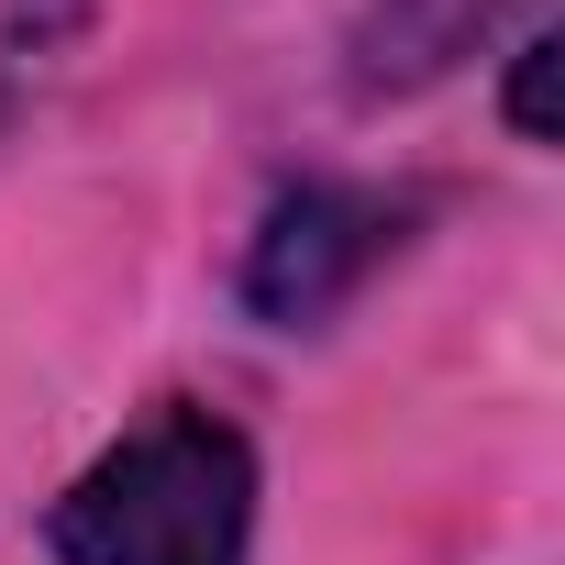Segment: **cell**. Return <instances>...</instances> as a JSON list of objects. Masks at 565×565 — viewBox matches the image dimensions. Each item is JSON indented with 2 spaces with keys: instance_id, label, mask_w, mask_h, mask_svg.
I'll list each match as a JSON object with an SVG mask.
<instances>
[{
  "instance_id": "cell-1",
  "label": "cell",
  "mask_w": 565,
  "mask_h": 565,
  "mask_svg": "<svg viewBox=\"0 0 565 565\" xmlns=\"http://www.w3.org/2000/svg\"><path fill=\"white\" fill-rule=\"evenodd\" d=\"M255 532V455L211 411H156L134 422L67 499H56V554L67 565H244Z\"/></svg>"
},
{
  "instance_id": "cell-2",
  "label": "cell",
  "mask_w": 565,
  "mask_h": 565,
  "mask_svg": "<svg viewBox=\"0 0 565 565\" xmlns=\"http://www.w3.org/2000/svg\"><path fill=\"white\" fill-rule=\"evenodd\" d=\"M388 233H399V211L388 200H366V189H289L266 211V233H255V255H244V300L266 311V322H322L333 300H355V277L388 255Z\"/></svg>"
},
{
  "instance_id": "cell-3",
  "label": "cell",
  "mask_w": 565,
  "mask_h": 565,
  "mask_svg": "<svg viewBox=\"0 0 565 565\" xmlns=\"http://www.w3.org/2000/svg\"><path fill=\"white\" fill-rule=\"evenodd\" d=\"M532 12V0H377V23L355 34V78L366 89H411V78H444L455 56H477L488 23Z\"/></svg>"
},
{
  "instance_id": "cell-4",
  "label": "cell",
  "mask_w": 565,
  "mask_h": 565,
  "mask_svg": "<svg viewBox=\"0 0 565 565\" xmlns=\"http://www.w3.org/2000/svg\"><path fill=\"white\" fill-rule=\"evenodd\" d=\"M554 56H565L554 34H521V78H510V122H521L532 145L554 134Z\"/></svg>"
}]
</instances>
